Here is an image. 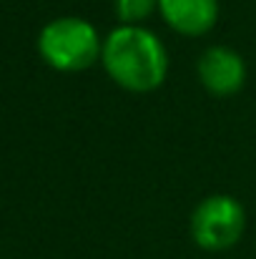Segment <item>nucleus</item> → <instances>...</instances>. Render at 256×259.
Masks as SVG:
<instances>
[{
    "label": "nucleus",
    "instance_id": "f257e3e1",
    "mask_svg": "<svg viewBox=\"0 0 256 259\" xmlns=\"http://www.w3.org/2000/svg\"><path fill=\"white\" fill-rule=\"evenodd\" d=\"M100 66L128 93H153L166 83L169 51L146 25H118L103 38Z\"/></svg>",
    "mask_w": 256,
    "mask_h": 259
},
{
    "label": "nucleus",
    "instance_id": "f03ea898",
    "mask_svg": "<svg viewBox=\"0 0 256 259\" xmlns=\"http://www.w3.org/2000/svg\"><path fill=\"white\" fill-rule=\"evenodd\" d=\"M103 38L95 25L78 15H61L38 33V53L43 63L61 73H81L100 63Z\"/></svg>",
    "mask_w": 256,
    "mask_h": 259
},
{
    "label": "nucleus",
    "instance_id": "7ed1b4c3",
    "mask_svg": "<svg viewBox=\"0 0 256 259\" xmlns=\"http://www.w3.org/2000/svg\"><path fill=\"white\" fill-rule=\"evenodd\" d=\"M191 239L203 252H226L236 247L246 229L244 204L231 194H211L191 211Z\"/></svg>",
    "mask_w": 256,
    "mask_h": 259
},
{
    "label": "nucleus",
    "instance_id": "20e7f679",
    "mask_svg": "<svg viewBox=\"0 0 256 259\" xmlns=\"http://www.w3.org/2000/svg\"><path fill=\"white\" fill-rule=\"evenodd\" d=\"M201 86L216 98H229L246 83V61L239 51L229 46H209L196 63Z\"/></svg>",
    "mask_w": 256,
    "mask_h": 259
},
{
    "label": "nucleus",
    "instance_id": "39448f33",
    "mask_svg": "<svg viewBox=\"0 0 256 259\" xmlns=\"http://www.w3.org/2000/svg\"><path fill=\"white\" fill-rule=\"evenodd\" d=\"M219 0H159V15L173 33L201 38L219 23Z\"/></svg>",
    "mask_w": 256,
    "mask_h": 259
},
{
    "label": "nucleus",
    "instance_id": "423d86ee",
    "mask_svg": "<svg viewBox=\"0 0 256 259\" xmlns=\"http://www.w3.org/2000/svg\"><path fill=\"white\" fill-rule=\"evenodd\" d=\"M113 10L121 25H143L159 10V0H113Z\"/></svg>",
    "mask_w": 256,
    "mask_h": 259
}]
</instances>
